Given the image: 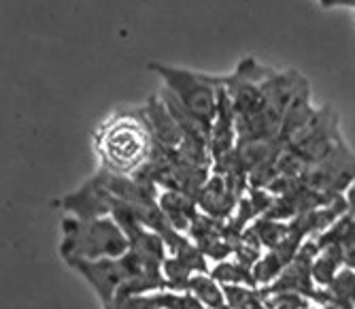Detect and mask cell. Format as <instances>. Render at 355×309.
<instances>
[{
  "mask_svg": "<svg viewBox=\"0 0 355 309\" xmlns=\"http://www.w3.org/2000/svg\"><path fill=\"white\" fill-rule=\"evenodd\" d=\"M143 111H145V117L149 122V128L153 133L155 145L164 147V149L179 151L181 145L185 143V133L181 131L177 119L173 117V113L166 107L164 99L162 97H151L147 101V105L143 107Z\"/></svg>",
  "mask_w": 355,
  "mask_h": 309,
  "instance_id": "9",
  "label": "cell"
},
{
  "mask_svg": "<svg viewBox=\"0 0 355 309\" xmlns=\"http://www.w3.org/2000/svg\"><path fill=\"white\" fill-rule=\"evenodd\" d=\"M302 181L326 197H345L355 183V153L345 145H336L324 160L306 169Z\"/></svg>",
  "mask_w": 355,
  "mask_h": 309,
  "instance_id": "5",
  "label": "cell"
},
{
  "mask_svg": "<svg viewBox=\"0 0 355 309\" xmlns=\"http://www.w3.org/2000/svg\"><path fill=\"white\" fill-rule=\"evenodd\" d=\"M157 207L162 209L171 226L179 233H189L193 220L200 215L198 203L193 197L179 190H162L157 197Z\"/></svg>",
  "mask_w": 355,
  "mask_h": 309,
  "instance_id": "10",
  "label": "cell"
},
{
  "mask_svg": "<svg viewBox=\"0 0 355 309\" xmlns=\"http://www.w3.org/2000/svg\"><path fill=\"white\" fill-rule=\"evenodd\" d=\"M94 151L101 171L139 177L155 153V139L143 109L111 113L94 133Z\"/></svg>",
  "mask_w": 355,
  "mask_h": 309,
  "instance_id": "1",
  "label": "cell"
},
{
  "mask_svg": "<svg viewBox=\"0 0 355 309\" xmlns=\"http://www.w3.org/2000/svg\"><path fill=\"white\" fill-rule=\"evenodd\" d=\"M266 309H309L315 303L298 292H262Z\"/></svg>",
  "mask_w": 355,
  "mask_h": 309,
  "instance_id": "16",
  "label": "cell"
},
{
  "mask_svg": "<svg viewBox=\"0 0 355 309\" xmlns=\"http://www.w3.org/2000/svg\"><path fill=\"white\" fill-rule=\"evenodd\" d=\"M159 309H207L196 297L187 290H159L149 294Z\"/></svg>",
  "mask_w": 355,
  "mask_h": 309,
  "instance_id": "15",
  "label": "cell"
},
{
  "mask_svg": "<svg viewBox=\"0 0 355 309\" xmlns=\"http://www.w3.org/2000/svg\"><path fill=\"white\" fill-rule=\"evenodd\" d=\"M241 199L243 194L228 181V177L217 171H211L209 179L205 181V185L196 197V203H198V209L205 215H209V218L228 222L234 215Z\"/></svg>",
  "mask_w": 355,
  "mask_h": 309,
  "instance_id": "8",
  "label": "cell"
},
{
  "mask_svg": "<svg viewBox=\"0 0 355 309\" xmlns=\"http://www.w3.org/2000/svg\"><path fill=\"white\" fill-rule=\"evenodd\" d=\"M115 197L109 192L103 173L98 171L92 179H87L81 188L67 194L58 201V205L69 211L73 218L79 220H96V218H107L113 213Z\"/></svg>",
  "mask_w": 355,
  "mask_h": 309,
  "instance_id": "7",
  "label": "cell"
},
{
  "mask_svg": "<svg viewBox=\"0 0 355 309\" xmlns=\"http://www.w3.org/2000/svg\"><path fill=\"white\" fill-rule=\"evenodd\" d=\"M340 143H343V139H340V131H338L336 113L330 107H321L309 126L285 145L292 151H296L298 156L311 167L319 160H324Z\"/></svg>",
  "mask_w": 355,
  "mask_h": 309,
  "instance_id": "6",
  "label": "cell"
},
{
  "mask_svg": "<svg viewBox=\"0 0 355 309\" xmlns=\"http://www.w3.org/2000/svg\"><path fill=\"white\" fill-rule=\"evenodd\" d=\"M211 277H213V280H217L221 286H249V288H257V284L253 280V269L241 265L239 260L217 262L211 269Z\"/></svg>",
  "mask_w": 355,
  "mask_h": 309,
  "instance_id": "12",
  "label": "cell"
},
{
  "mask_svg": "<svg viewBox=\"0 0 355 309\" xmlns=\"http://www.w3.org/2000/svg\"><path fill=\"white\" fill-rule=\"evenodd\" d=\"M324 9H334V7H349L355 11V0H317Z\"/></svg>",
  "mask_w": 355,
  "mask_h": 309,
  "instance_id": "17",
  "label": "cell"
},
{
  "mask_svg": "<svg viewBox=\"0 0 355 309\" xmlns=\"http://www.w3.org/2000/svg\"><path fill=\"white\" fill-rule=\"evenodd\" d=\"M185 290L196 297L207 309H228V301H225L223 286L217 280H213L211 273L191 275V280L187 282Z\"/></svg>",
  "mask_w": 355,
  "mask_h": 309,
  "instance_id": "11",
  "label": "cell"
},
{
  "mask_svg": "<svg viewBox=\"0 0 355 309\" xmlns=\"http://www.w3.org/2000/svg\"><path fill=\"white\" fill-rule=\"evenodd\" d=\"M260 243L264 250H275L277 245H281L287 237H289V222H279V220H270V218H260L255 220L249 228H247Z\"/></svg>",
  "mask_w": 355,
  "mask_h": 309,
  "instance_id": "13",
  "label": "cell"
},
{
  "mask_svg": "<svg viewBox=\"0 0 355 309\" xmlns=\"http://www.w3.org/2000/svg\"><path fill=\"white\" fill-rule=\"evenodd\" d=\"M71 269H75L83 280L98 294L103 309H111L119 299L125 284L139 265L137 254L128 252L121 258H105V260H69Z\"/></svg>",
  "mask_w": 355,
  "mask_h": 309,
  "instance_id": "4",
  "label": "cell"
},
{
  "mask_svg": "<svg viewBox=\"0 0 355 309\" xmlns=\"http://www.w3.org/2000/svg\"><path fill=\"white\" fill-rule=\"evenodd\" d=\"M60 233V256L67 262L121 258L130 252V239L111 215L96 220H79L69 215L62 220Z\"/></svg>",
  "mask_w": 355,
  "mask_h": 309,
  "instance_id": "2",
  "label": "cell"
},
{
  "mask_svg": "<svg viewBox=\"0 0 355 309\" xmlns=\"http://www.w3.org/2000/svg\"><path fill=\"white\" fill-rule=\"evenodd\" d=\"M326 290L330 297V305H336L340 309H355V269L345 267Z\"/></svg>",
  "mask_w": 355,
  "mask_h": 309,
  "instance_id": "14",
  "label": "cell"
},
{
  "mask_svg": "<svg viewBox=\"0 0 355 309\" xmlns=\"http://www.w3.org/2000/svg\"><path fill=\"white\" fill-rule=\"evenodd\" d=\"M149 71H153L159 79H162L164 90L171 92V94L181 103V107L189 115L196 117L211 133L213 122L219 111L223 77L189 71L183 67L159 65V62H149Z\"/></svg>",
  "mask_w": 355,
  "mask_h": 309,
  "instance_id": "3",
  "label": "cell"
}]
</instances>
